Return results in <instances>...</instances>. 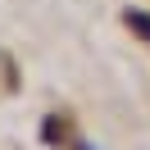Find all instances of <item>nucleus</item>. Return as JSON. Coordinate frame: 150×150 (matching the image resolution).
<instances>
[{
	"label": "nucleus",
	"instance_id": "obj_2",
	"mask_svg": "<svg viewBox=\"0 0 150 150\" xmlns=\"http://www.w3.org/2000/svg\"><path fill=\"white\" fill-rule=\"evenodd\" d=\"M77 150H91V146H77Z\"/></svg>",
	"mask_w": 150,
	"mask_h": 150
},
{
	"label": "nucleus",
	"instance_id": "obj_1",
	"mask_svg": "<svg viewBox=\"0 0 150 150\" xmlns=\"http://www.w3.org/2000/svg\"><path fill=\"white\" fill-rule=\"evenodd\" d=\"M123 23H127V28H137V37H146V41H150V14L127 9V14H123Z\"/></svg>",
	"mask_w": 150,
	"mask_h": 150
}]
</instances>
